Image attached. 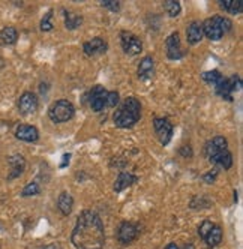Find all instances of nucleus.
Instances as JSON below:
<instances>
[{
    "mask_svg": "<svg viewBox=\"0 0 243 249\" xmlns=\"http://www.w3.org/2000/svg\"><path fill=\"white\" fill-rule=\"evenodd\" d=\"M71 242L77 249H104L105 230L101 216L93 210H83L72 230Z\"/></svg>",
    "mask_w": 243,
    "mask_h": 249,
    "instance_id": "1",
    "label": "nucleus"
},
{
    "mask_svg": "<svg viewBox=\"0 0 243 249\" xmlns=\"http://www.w3.org/2000/svg\"><path fill=\"white\" fill-rule=\"evenodd\" d=\"M140 119H141V104L134 96L126 98L125 102L119 107L113 116L116 126L123 129L132 128Z\"/></svg>",
    "mask_w": 243,
    "mask_h": 249,
    "instance_id": "2",
    "label": "nucleus"
},
{
    "mask_svg": "<svg viewBox=\"0 0 243 249\" xmlns=\"http://www.w3.org/2000/svg\"><path fill=\"white\" fill-rule=\"evenodd\" d=\"M75 114V107L71 101L68 99H59L50 107L48 116L54 123H65L69 122Z\"/></svg>",
    "mask_w": 243,
    "mask_h": 249,
    "instance_id": "3",
    "label": "nucleus"
},
{
    "mask_svg": "<svg viewBox=\"0 0 243 249\" xmlns=\"http://www.w3.org/2000/svg\"><path fill=\"white\" fill-rule=\"evenodd\" d=\"M120 44H122V48L129 56H137L140 54L143 51V42L141 39L137 36V35L131 33V32H126L123 30L120 33Z\"/></svg>",
    "mask_w": 243,
    "mask_h": 249,
    "instance_id": "4",
    "label": "nucleus"
},
{
    "mask_svg": "<svg viewBox=\"0 0 243 249\" xmlns=\"http://www.w3.org/2000/svg\"><path fill=\"white\" fill-rule=\"evenodd\" d=\"M240 86H242V80L239 75H231L230 78H224L222 83L219 86L215 87V92L216 95H219L224 99H228L231 101V96L234 92L240 90Z\"/></svg>",
    "mask_w": 243,
    "mask_h": 249,
    "instance_id": "5",
    "label": "nucleus"
},
{
    "mask_svg": "<svg viewBox=\"0 0 243 249\" xmlns=\"http://www.w3.org/2000/svg\"><path fill=\"white\" fill-rule=\"evenodd\" d=\"M153 128L156 132V137H158L159 143L162 146H167L171 138H173V124L168 119L164 117H156L153 120Z\"/></svg>",
    "mask_w": 243,
    "mask_h": 249,
    "instance_id": "6",
    "label": "nucleus"
},
{
    "mask_svg": "<svg viewBox=\"0 0 243 249\" xmlns=\"http://www.w3.org/2000/svg\"><path fill=\"white\" fill-rule=\"evenodd\" d=\"M203 24V35L210 41H219L224 36V30L221 27V17L207 18Z\"/></svg>",
    "mask_w": 243,
    "mask_h": 249,
    "instance_id": "7",
    "label": "nucleus"
},
{
    "mask_svg": "<svg viewBox=\"0 0 243 249\" xmlns=\"http://www.w3.org/2000/svg\"><path fill=\"white\" fill-rule=\"evenodd\" d=\"M138 234H140V228H138L134 222H122L119 225V230H117V239L120 243H123V245H129L132 243Z\"/></svg>",
    "mask_w": 243,
    "mask_h": 249,
    "instance_id": "8",
    "label": "nucleus"
},
{
    "mask_svg": "<svg viewBox=\"0 0 243 249\" xmlns=\"http://www.w3.org/2000/svg\"><path fill=\"white\" fill-rule=\"evenodd\" d=\"M107 90L102 86H95L89 93V104L90 108L96 113L102 111L107 107Z\"/></svg>",
    "mask_w": 243,
    "mask_h": 249,
    "instance_id": "9",
    "label": "nucleus"
},
{
    "mask_svg": "<svg viewBox=\"0 0 243 249\" xmlns=\"http://www.w3.org/2000/svg\"><path fill=\"white\" fill-rule=\"evenodd\" d=\"M165 47H167V57L170 60H180L183 57V50H182V44H180V36L179 33L174 32L171 33L170 36L165 41Z\"/></svg>",
    "mask_w": 243,
    "mask_h": 249,
    "instance_id": "10",
    "label": "nucleus"
},
{
    "mask_svg": "<svg viewBox=\"0 0 243 249\" xmlns=\"http://www.w3.org/2000/svg\"><path fill=\"white\" fill-rule=\"evenodd\" d=\"M18 110L21 114H33L38 110V98L32 92H24L18 99Z\"/></svg>",
    "mask_w": 243,
    "mask_h": 249,
    "instance_id": "11",
    "label": "nucleus"
},
{
    "mask_svg": "<svg viewBox=\"0 0 243 249\" xmlns=\"http://www.w3.org/2000/svg\"><path fill=\"white\" fill-rule=\"evenodd\" d=\"M108 48V44L104 41L102 38H93L92 41H87L83 44V50H84V54L86 56H99V54H104V53L107 51Z\"/></svg>",
    "mask_w": 243,
    "mask_h": 249,
    "instance_id": "12",
    "label": "nucleus"
},
{
    "mask_svg": "<svg viewBox=\"0 0 243 249\" xmlns=\"http://www.w3.org/2000/svg\"><path fill=\"white\" fill-rule=\"evenodd\" d=\"M15 137L26 143H35L39 140V131L32 124H20L15 129Z\"/></svg>",
    "mask_w": 243,
    "mask_h": 249,
    "instance_id": "13",
    "label": "nucleus"
},
{
    "mask_svg": "<svg viewBox=\"0 0 243 249\" xmlns=\"http://www.w3.org/2000/svg\"><path fill=\"white\" fill-rule=\"evenodd\" d=\"M8 164L11 168V171L8 174V180H12L23 174V171L26 168V159L21 155H12L8 158Z\"/></svg>",
    "mask_w": 243,
    "mask_h": 249,
    "instance_id": "14",
    "label": "nucleus"
},
{
    "mask_svg": "<svg viewBox=\"0 0 243 249\" xmlns=\"http://www.w3.org/2000/svg\"><path fill=\"white\" fill-rule=\"evenodd\" d=\"M135 182H138V177L135 176V174H132V173H129V171H122L119 176H117V179H116V182H114V186H113V189H114V192H122V191H125L126 188H129V186H132Z\"/></svg>",
    "mask_w": 243,
    "mask_h": 249,
    "instance_id": "15",
    "label": "nucleus"
},
{
    "mask_svg": "<svg viewBox=\"0 0 243 249\" xmlns=\"http://www.w3.org/2000/svg\"><path fill=\"white\" fill-rule=\"evenodd\" d=\"M209 161L216 165L218 168H222V170H230L231 165H233V155L228 149L225 150H221L219 153L213 155L212 158H209Z\"/></svg>",
    "mask_w": 243,
    "mask_h": 249,
    "instance_id": "16",
    "label": "nucleus"
},
{
    "mask_svg": "<svg viewBox=\"0 0 243 249\" xmlns=\"http://www.w3.org/2000/svg\"><path fill=\"white\" fill-rule=\"evenodd\" d=\"M228 146L227 140H225L224 137H215L212 138L210 141H207L206 146H204V153L207 158H212L213 155L219 153L221 150H225Z\"/></svg>",
    "mask_w": 243,
    "mask_h": 249,
    "instance_id": "17",
    "label": "nucleus"
},
{
    "mask_svg": "<svg viewBox=\"0 0 243 249\" xmlns=\"http://www.w3.org/2000/svg\"><path fill=\"white\" fill-rule=\"evenodd\" d=\"M203 24L200 21H192L186 29V39L191 45H195L203 39Z\"/></svg>",
    "mask_w": 243,
    "mask_h": 249,
    "instance_id": "18",
    "label": "nucleus"
},
{
    "mask_svg": "<svg viewBox=\"0 0 243 249\" xmlns=\"http://www.w3.org/2000/svg\"><path fill=\"white\" fill-rule=\"evenodd\" d=\"M155 72V60L150 56H146L141 59L138 65V78L140 80H150Z\"/></svg>",
    "mask_w": 243,
    "mask_h": 249,
    "instance_id": "19",
    "label": "nucleus"
},
{
    "mask_svg": "<svg viewBox=\"0 0 243 249\" xmlns=\"http://www.w3.org/2000/svg\"><path fill=\"white\" fill-rule=\"evenodd\" d=\"M57 207L62 212V215H65V216L71 215L72 209H74V198H72V195L69 194V192H66V191L62 192L59 195V198H57Z\"/></svg>",
    "mask_w": 243,
    "mask_h": 249,
    "instance_id": "20",
    "label": "nucleus"
},
{
    "mask_svg": "<svg viewBox=\"0 0 243 249\" xmlns=\"http://www.w3.org/2000/svg\"><path fill=\"white\" fill-rule=\"evenodd\" d=\"M204 242H206V245L209 246V248H215V246H218L221 242H222V230H221V227L219 225H213V228L207 233V236L203 239Z\"/></svg>",
    "mask_w": 243,
    "mask_h": 249,
    "instance_id": "21",
    "label": "nucleus"
},
{
    "mask_svg": "<svg viewBox=\"0 0 243 249\" xmlns=\"http://www.w3.org/2000/svg\"><path fill=\"white\" fill-rule=\"evenodd\" d=\"M17 38H18V33H17L15 27L12 26H6L5 29L0 30V41L6 45H12L17 42Z\"/></svg>",
    "mask_w": 243,
    "mask_h": 249,
    "instance_id": "22",
    "label": "nucleus"
},
{
    "mask_svg": "<svg viewBox=\"0 0 243 249\" xmlns=\"http://www.w3.org/2000/svg\"><path fill=\"white\" fill-rule=\"evenodd\" d=\"M221 8L225 12H230V14H240L243 11V2L242 0H221L219 2Z\"/></svg>",
    "mask_w": 243,
    "mask_h": 249,
    "instance_id": "23",
    "label": "nucleus"
},
{
    "mask_svg": "<svg viewBox=\"0 0 243 249\" xmlns=\"http://www.w3.org/2000/svg\"><path fill=\"white\" fill-rule=\"evenodd\" d=\"M83 23V17L81 15H77L74 12H69V11H65V26L68 30H75L81 26Z\"/></svg>",
    "mask_w": 243,
    "mask_h": 249,
    "instance_id": "24",
    "label": "nucleus"
},
{
    "mask_svg": "<svg viewBox=\"0 0 243 249\" xmlns=\"http://www.w3.org/2000/svg\"><path fill=\"white\" fill-rule=\"evenodd\" d=\"M203 80H204L207 84H210V86L216 87V86H219V84L222 83L224 77H222V74L219 72L218 69H212V71H207V72L203 74Z\"/></svg>",
    "mask_w": 243,
    "mask_h": 249,
    "instance_id": "25",
    "label": "nucleus"
},
{
    "mask_svg": "<svg viewBox=\"0 0 243 249\" xmlns=\"http://www.w3.org/2000/svg\"><path fill=\"white\" fill-rule=\"evenodd\" d=\"M164 9L167 11V14L170 17H177L182 11V6L179 2H176V0H168V2L164 3Z\"/></svg>",
    "mask_w": 243,
    "mask_h": 249,
    "instance_id": "26",
    "label": "nucleus"
},
{
    "mask_svg": "<svg viewBox=\"0 0 243 249\" xmlns=\"http://www.w3.org/2000/svg\"><path fill=\"white\" fill-rule=\"evenodd\" d=\"M41 194V188L36 182H30L27 183L23 191H21V195L23 197H35V195H39Z\"/></svg>",
    "mask_w": 243,
    "mask_h": 249,
    "instance_id": "27",
    "label": "nucleus"
},
{
    "mask_svg": "<svg viewBox=\"0 0 243 249\" xmlns=\"http://www.w3.org/2000/svg\"><path fill=\"white\" fill-rule=\"evenodd\" d=\"M51 18H53V11H48L44 18L41 20V30L42 32H50L51 29H53V21H51Z\"/></svg>",
    "mask_w": 243,
    "mask_h": 249,
    "instance_id": "28",
    "label": "nucleus"
},
{
    "mask_svg": "<svg viewBox=\"0 0 243 249\" xmlns=\"http://www.w3.org/2000/svg\"><path fill=\"white\" fill-rule=\"evenodd\" d=\"M213 222L212 221H209V219H206V221H203L201 222V225L198 227V236L201 237V239H204L206 236H207V233L213 228Z\"/></svg>",
    "mask_w": 243,
    "mask_h": 249,
    "instance_id": "29",
    "label": "nucleus"
},
{
    "mask_svg": "<svg viewBox=\"0 0 243 249\" xmlns=\"http://www.w3.org/2000/svg\"><path fill=\"white\" fill-rule=\"evenodd\" d=\"M101 5H102L104 8H107V9L113 11V12H117L119 8H120V3L116 2V0H102Z\"/></svg>",
    "mask_w": 243,
    "mask_h": 249,
    "instance_id": "30",
    "label": "nucleus"
},
{
    "mask_svg": "<svg viewBox=\"0 0 243 249\" xmlns=\"http://www.w3.org/2000/svg\"><path fill=\"white\" fill-rule=\"evenodd\" d=\"M119 104V93L117 92H108L107 93V107H111V108H113V107H116Z\"/></svg>",
    "mask_w": 243,
    "mask_h": 249,
    "instance_id": "31",
    "label": "nucleus"
},
{
    "mask_svg": "<svg viewBox=\"0 0 243 249\" xmlns=\"http://www.w3.org/2000/svg\"><path fill=\"white\" fill-rule=\"evenodd\" d=\"M216 176H218V170L215 168L213 171L206 173V174L203 176V179H204V182H206V183H213V182L216 180Z\"/></svg>",
    "mask_w": 243,
    "mask_h": 249,
    "instance_id": "32",
    "label": "nucleus"
},
{
    "mask_svg": "<svg viewBox=\"0 0 243 249\" xmlns=\"http://www.w3.org/2000/svg\"><path fill=\"white\" fill-rule=\"evenodd\" d=\"M221 27H222V30H224V35H225L227 32H230V30H231L233 23H231L228 18H225V17H221Z\"/></svg>",
    "mask_w": 243,
    "mask_h": 249,
    "instance_id": "33",
    "label": "nucleus"
},
{
    "mask_svg": "<svg viewBox=\"0 0 243 249\" xmlns=\"http://www.w3.org/2000/svg\"><path fill=\"white\" fill-rule=\"evenodd\" d=\"M69 161H71V153H65L62 156V162H60V168H65L69 165Z\"/></svg>",
    "mask_w": 243,
    "mask_h": 249,
    "instance_id": "34",
    "label": "nucleus"
},
{
    "mask_svg": "<svg viewBox=\"0 0 243 249\" xmlns=\"http://www.w3.org/2000/svg\"><path fill=\"white\" fill-rule=\"evenodd\" d=\"M165 249H179V246H177L176 243H168V245L165 246Z\"/></svg>",
    "mask_w": 243,
    "mask_h": 249,
    "instance_id": "35",
    "label": "nucleus"
},
{
    "mask_svg": "<svg viewBox=\"0 0 243 249\" xmlns=\"http://www.w3.org/2000/svg\"><path fill=\"white\" fill-rule=\"evenodd\" d=\"M44 249H60L59 246H56V245H48V246H45Z\"/></svg>",
    "mask_w": 243,
    "mask_h": 249,
    "instance_id": "36",
    "label": "nucleus"
}]
</instances>
